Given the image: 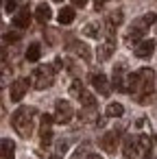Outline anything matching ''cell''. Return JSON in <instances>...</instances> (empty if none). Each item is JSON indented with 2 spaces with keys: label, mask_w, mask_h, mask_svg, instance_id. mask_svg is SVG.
<instances>
[{
  "label": "cell",
  "mask_w": 157,
  "mask_h": 159,
  "mask_svg": "<svg viewBox=\"0 0 157 159\" xmlns=\"http://www.w3.org/2000/svg\"><path fill=\"white\" fill-rule=\"evenodd\" d=\"M153 85H155V72L150 68H142L127 76V92L135 94L140 105L148 102V96L153 94Z\"/></svg>",
  "instance_id": "cell-1"
},
{
  "label": "cell",
  "mask_w": 157,
  "mask_h": 159,
  "mask_svg": "<svg viewBox=\"0 0 157 159\" xmlns=\"http://www.w3.org/2000/svg\"><path fill=\"white\" fill-rule=\"evenodd\" d=\"M33 116H35V109L33 107H18L11 116V126L22 135V137H31V131H33Z\"/></svg>",
  "instance_id": "cell-2"
},
{
  "label": "cell",
  "mask_w": 157,
  "mask_h": 159,
  "mask_svg": "<svg viewBox=\"0 0 157 159\" xmlns=\"http://www.w3.org/2000/svg\"><path fill=\"white\" fill-rule=\"evenodd\" d=\"M55 66H39L35 72H33V76H31V81H33V87L35 89H46V87H50L53 83H55Z\"/></svg>",
  "instance_id": "cell-3"
},
{
  "label": "cell",
  "mask_w": 157,
  "mask_h": 159,
  "mask_svg": "<svg viewBox=\"0 0 157 159\" xmlns=\"http://www.w3.org/2000/svg\"><path fill=\"white\" fill-rule=\"evenodd\" d=\"M72 116H74V109H72V105L68 100H57L55 102V122L68 124L72 120Z\"/></svg>",
  "instance_id": "cell-4"
},
{
  "label": "cell",
  "mask_w": 157,
  "mask_h": 159,
  "mask_svg": "<svg viewBox=\"0 0 157 159\" xmlns=\"http://www.w3.org/2000/svg\"><path fill=\"white\" fill-rule=\"evenodd\" d=\"M53 122H55V116H42V124H39V139H42V146H48L50 142H53V131H50V126H53Z\"/></svg>",
  "instance_id": "cell-5"
},
{
  "label": "cell",
  "mask_w": 157,
  "mask_h": 159,
  "mask_svg": "<svg viewBox=\"0 0 157 159\" xmlns=\"http://www.w3.org/2000/svg\"><path fill=\"white\" fill-rule=\"evenodd\" d=\"M122 152H124V157H127V159H137V157H140L144 150L140 148V142H137V137H133V135H127V137H124Z\"/></svg>",
  "instance_id": "cell-6"
},
{
  "label": "cell",
  "mask_w": 157,
  "mask_h": 159,
  "mask_svg": "<svg viewBox=\"0 0 157 159\" xmlns=\"http://www.w3.org/2000/svg\"><path fill=\"white\" fill-rule=\"evenodd\" d=\"M29 92V81L26 79H18V81H13L11 83V89H9V96H11V100L13 102H20L22 98H24V94Z\"/></svg>",
  "instance_id": "cell-7"
},
{
  "label": "cell",
  "mask_w": 157,
  "mask_h": 159,
  "mask_svg": "<svg viewBox=\"0 0 157 159\" xmlns=\"http://www.w3.org/2000/svg\"><path fill=\"white\" fill-rule=\"evenodd\" d=\"M90 83H92V87H94L98 94H103V96L109 94V83H107V76H105V74L92 72V74H90Z\"/></svg>",
  "instance_id": "cell-8"
},
{
  "label": "cell",
  "mask_w": 157,
  "mask_h": 159,
  "mask_svg": "<svg viewBox=\"0 0 157 159\" xmlns=\"http://www.w3.org/2000/svg\"><path fill=\"white\" fill-rule=\"evenodd\" d=\"M133 52H135V57L146 59V57H150V55L155 52V42H153V39H142V42L133 48Z\"/></svg>",
  "instance_id": "cell-9"
},
{
  "label": "cell",
  "mask_w": 157,
  "mask_h": 159,
  "mask_svg": "<svg viewBox=\"0 0 157 159\" xmlns=\"http://www.w3.org/2000/svg\"><path fill=\"white\" fill-rule=\"evenodd\" d=\"M100 148L107 150V152H116V148H118V133H116V131L105 133V135L100 137Z\"/></svg>",
  "instance_id": "cell-10"
},
{
  "label": "cell",
  "mask_w": 157,
  "mask_h": 159,
  "mask_svg": "<svg viewBox=\"0 0 157 159\" xmlns=\"http://www.w3.org/2000/svg\"><path fill=\"white\" fill-rule=\"evenodd\" d=\"M11 24H13L16 29H29V24H31V13H29V9H26V7L20 9V11L13 16Z\"/></svg>",
  "instance_id": "cell-11"
},
{
  "label": "cell",
  "mask_w": 157,
  "mask_h": 159,
  "mask_svg": "<svg viewBox=\"0 0 157 159\" xmlns=\"http://www.w3.org/2000/svg\"><path fill=\"white\" fill-rule=\"evenodd\" d=\"M0 148H2V159H13V157H16V142H13V139L2 137Z\"/></svg>",
  "instance_id": "cell-12"
},
{
  "label": "cell",
  "mask_w": 157,
  "mask_h": 159,
  "mask_svg": "<svg viewBox=\"0 0 157 159\" xmlns=\"http://www.w3.org/2000/svg\"><path fill=\"white\" fill-rule=\"evenodd\" d=\"M35 18H37V22L46 24V22L53 18V11H50V7H48V5H37V9H35Z\"/></svg>",
  "instance_id": "cell-13"
},
{
  "label": "cell",
  "mask_w": 157,
  "mask_h": 159,
  "mask_svg": "<svg viewBox=\"0 0 157 159\" xmlns=\"http://www.w3.org/2000/svg\"><path fill=\"white\" fill-rule=\"evenodd\" d=\"M57 20H59V24H72L74 22V9L72 7H63L57 13Z\"/></svg>",
  "instance_id": "cell-14"
},
{
  "label": "cell",
  "mask_w": 157,
  "mask_h": 159,
  "mask_svg": "<svg viewBox=\"0 0 157 159\" xmlns=\"http://www.w3.org/2000/svg\"><path fill=\"white\" fill-rule=\"evenodd\" d=\"M155 20H157V16H155V13H146V16H142V18L135 22V29L144 33V31H146V29H148V26H150Z\"/></svg>",
  "instance_id": "cell-15"
},
{
  "label": "cell",
  "mask_w": 157,
  "mask_h": 159,
  "mask_svg": "<svg viewBox=\"0 0 157 159\" xmlns=\"http://www.w3.org/2000/svg\"><path fill=\"white\" fill-rule=\"evenodd\" d=\"M39 57H42V46L39 44H31L26 48V61L35 63V61H39Z\"/></svg>",
  "instance_id": "cell-16"
},
{
  "label": "cell",
  "mask_w": 157,
  "mask_h": 159,
  "mask_svg": "<svg viewBox=\"0 0 157 159\" xmlns=\"http://www.w3.org/2000/svg\"><path fill=\"white\" fill-rule=\"evenodd\" d=\"M122 113H124V107H122L120 102H109L107 109H105V116H107V118H120Z\"/></svg>",
  "instance_id": "cell-17"
},
{
  "label": "cell",
  "mask_w": 157,
  "mask_h": 159,
  "mask_svg": "<svg viewBox=\"0 0 157 159\" xmlns=\"http://www.w3.org/2000/svg\"><path fill=\"white\" fill-rule=\"evenodd\" d=\"M83 33H85L87 37H92V39H98V35H100V26L94 24V22H90V24L83 29Z\"/></svg>",
  "instance_id": "cell-18"
},
{
  "label": "cell",
  "mask_w": 157,
  "mask_h": 159,
  "mask_svg": "<svg viewBox=\"0 0 157 159\" xmlns=\"http://www.w3.org/2000/svg\"><path fill=\"white\" fill-rule=\"evenodd\" d=\"M79 100H81V105H83V107H87V109H92V107L96 105V100H94V96H92L90 92H85V89H83V94L79 96Z\"/></svg>",
  "instance_id": "cell-19"
},
{
  "label": "cell",
  "mask_w": 157,
  "mask_h": 159,
  "mask_svg": "<svg viewBox=\"0 0 157 159\" xmlns=\"http://www.w3.org/2000/svg\"><path fill=\"white\" fill-rule=\"evenodd\" d=\"M137 142H140V148H142L144 152H148V150H150V146H153V142H150V137H148V135H137Z\"/></svg>",
  "instance_id": "cell-20"
},
{
  "label": "cell",
  "mask_w": 157,
  "mask_h": 159,
  "mask_svg": "<svg viewBox=\"0 0 157 159\" xmlns=\"http://www.w3.org/2000/svg\"><path fill=\"white\" fill-rule=\"evenodd\" d=\"M70 94H72V96H76V98L83 94V85H81V81H74V83L70 85Z\"/></svg>",
  "instance_id": "cell-21"
},
{
  "label": "cell",
  "mask_w": 157,
  "mask_h": 159,
  "mask_svg": "<svg viewBox=\"0 0 157 159\" xmlns=\"http://www.w3.org/2000/svg\"><path fill=\"white\" fill-rule=\"evenodd\" d=\"M120 22H122V11H113V13L109 16V26H113V24L118 26Z\"/></svg>",
  "instance_id": "cell-22"
},
{
  "label": "cell",
  "mask_w": 157,
  "mask_h": 159,
  "mask_svg": "<svg viewBox=\"0 0 157 159\" xmlns=\"http://www.w3.org/2000/svg\"><path fill=\"white\" fill-rule=\"evenodd\" d=\"M76 50H79V55H83V59H85V61H90V57H92V55H90V48H87V46L76 44Z\"/></svg>",
  "instance_id": "cell-23"
},
{
  "label": "cell",
  "mask_w": 157,
  "mask_h": 159,
  "mask_svg": "<svg viewBox=\"0 0 157 159\" xmlns=\"http://www.w3.org/2000/svg\"><path fill=\"white\" fill-rule=\"evenodd\" d=\"M20 39V33H7L5 35V44H9V42H18Z\"/></svg>",
  "instance_id": "cell-24"
},
{
  "label": "cell",
  "mask_w": 157,
  "mask_h": 159,
  "mask_svg": "<svg viewBox=\"0 0 157 159\" xmlns=\"http://www.w3.org/2000/svg\"><path fill=\"white\" fill-rule=\"evenodd\" d=\"M66 150H68V142H63V139L57 142V155H63Z\"/></svg>",
  "instance_id": "cell-25"
},
{
  "label": "cell",
  "mask_w": 157,
  "mask_h": 159,
  "mask_svg": "<svg viewBox=\"0 0 157 159\" xmlns=\"http://www.w3.org/2000/svg\"><path fill=\"white\" fill-rule=\"evenodd\" d=\"M5 11H7V13L16 11V0H7V2H5Z\"/></svg>",
  "instance_id": "cell-26"
},
{
  "label": "cell",
  "mask_w": 157,
  "mask_h": 159,
  "mask_svg": "<svg viewBox=\"0 0 157 159\" xmlns=\"http://www.w3.org/2000/svg\"><path fill=\"white\" fill-rule=\"evenodd\" d=\"M72 5H74V7H85L87 0H72Z\"/></svg>",
  "instance_id": "cell-27"
},
{
  "label": "cell",
  "mask_w": 157,
  "mask_h": 159,
  "mask_svg": "<svg viewBox=\"0 0 157 159\" xmlns=\"http://www.w3.org/2000/svg\"><path fill=\"white\" fill-rule=\"evenodd\" d=\"M87 159H103V157H100V155H94V152H92V155H87Z\"/></svg>",
  "instance_id": "cell-28"
},
{
  "label": "cell",
  "mask_w": 157,
  "mask_h": 159,
  "mask_svg": "<svg viewBox=\"0 0 157 159\" xmlns=\"http://www.w3.org/2000/svg\"><path fill=\"white\" fill-rule=\"evenodd\" d=\"M94 2H96V9H98V7H103V5H105V0H94Z\"/></svg>",
  "instance_id": "cell-29"
},
{
  "label": "cell",
  "mask_w": 157,
  "mask_h": 159,
  "mask_svg": "<svg viewBox=\"0 0 157 159\" xmlns=\"http://www.w3.org/2000/svg\"><path fill=\"white\" fill-rule=\"evenodd\" d=\"M55 2H61V0H55Z\"/></svg>",
  "instance_id": "cell-30"
}]
</instances>
